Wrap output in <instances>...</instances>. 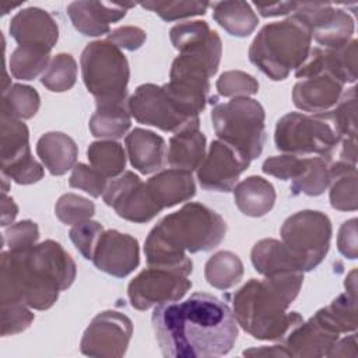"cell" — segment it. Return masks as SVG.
<instances>
[{"label": "cell", "instance_id": "6da1fadb", "mask_svg": "<svg viewBox=\"0 0 358 358\" xmlns=\"http://www.w3.org/2000/svg\"><path fill=\"white\" fill-rule=\"evenodd\" d=\"M151 322L164 357H221L232 350L238 337L232 309L206 292L193 294L183 302L155 306Z\"/></svg>", "mask_w": 358, "mask_h": 358}, {"label": "cell", "instance_id": "7a4b0ae2", "mask_svg": "<svg viewBox=\"0 0 358 358\" xmlns=\"http://www.w3.org/2000/svg\"><path fill=\"white\" fill-rule=\"evenodd\" d=\"M77 267L63 246L52 239L1 253L0 302H21L36 310L55 305L71 287Z\"/></svg>", "mask_w": 358, "mask_h": 358}, {"label": "cell", "instance_id": "3957f363", "mask_svg": "<svg viewBox=\"0 0 358 358\" xmlns=\"http://www.w3.org/2000/svg\"><path fill=\"white\" fill-rule=\"evenodd\" d=\"M225 232L227 224L218 213L201 203H187L150 231L144 245L147 263L189 277L193 263L186 252L213 250L224 241Z\"/></svg>", "mask_w": 358, "mask_h": 358}, {"label": "cell", "instance_id": "277c9868", "mask_svg": "<svg viewBox=\"0 0 358 358\" xmlns=\"http://www.w3.org/2000/svg\"><path fill=\"white\" fill-rule=\"evenodd\" d=\"M303 273H282L249 280L232 295L236 323L257 340L281 341L303 322L298 312H287L298 296Z\"/></svg>", "mask_w": 358, "mask_h": 358}, {"label": "cell", "instance_id": "5b68a950", "mask_svg": "<svg viewBox=\"0 0 358 358\" xmlns=\"http://www.w3.org/2000/svg\"><path fill=\"white\" fill-rule=\"evenodd\" d=\"M312 32L292 14L284 21L264 25L249 48V60L268 78L280 81L299 69L310 52Z\"/></svg>", "mask_w": 358, "mask_h": 358}, {"label": "cell", "instance_id": "8992f818", "mask_svg": "<svg viewBox=\"0 0 358 358\" xmlns=\"http://www.w3.org/2000/svg\"><path fill=\"white\" fill-rule=\"evenodd\" d=\"M81 76L96 105L124 103L130 69L126 56L112 42L94 41L81 53Z\"/></svg>", "mask_w": 358, "mask_h": 358}, {"label": "cell", "instance_id": "52a82bcc", "mask_svg": "<svg viewBox=\"0 0 358 358\" xmlns=\"http://www.w3.org/2000/svg\"><path fill=\"white\" fill-rule=\"evenodd\" d=\"M264 119L263 106L249 96L218 103L211 112V122L218 140L236 148L250 161L263 151L266 143Z\"/></svg>", "mask_w": 358, "mask_h": 358}, {"label": "cell", "instance_id": "ba28073f", "mask_svg": "<svg viewBox=\"0 0 358 358\" xmlns=\"http://www.w3.org/2000/svg\"><path fill=\"white\" fill-rule=\"evenodd\" d=\"M275 147L292 155H317L330 161L341 140L333 126L320 115L291 112L275 124Z\"/></svg>", "mask_w": 358, "mask_h": 358}, {"label": "cell", "instance_id": "9c48e42d", "mask_svg": "<svg viewBox=\"0 0 358 358\" xmlns=\"http://www.w3.org/2000/svg\"><path fill=\"white\" fill-rule=\"evenodd\" d=\"M331 232L330 218L316 210L292 214L284 221L280 231L282 243L296 259L302 271H310L324 260Z\"/></svg>", "mask_w": 358, "mask_h": 358}, {"label": "cell", "instance_id": "30bf717a", "mask_svg": "<svg viewBox=\"0 0 358 358\" xmlns=\"http://www.w3.org/2000/svg\"><path fill=\"white\" fill-rule=\"evenodd\" d=\"M127 108L138 123L154 126L162 131L176 133L192 123L200 122L199 117L186 116L164 85H138L129 98Z\"/></svg>", "mask_w": 358, "mask_h": 358}, {"label": "cell", "instance_id": "8fae6325", "mask_svg": "<svg viewBox=\"0 0 358 358\" xmlns=\"http://www.w3.org/2000/svg\"><path fill=\"white\" fill-rule=\"evenodd\" d=\"M192 288L187 275L164 267L150 266L138 273L127 287L130 305L137 310L180 301Z\"/></svg>", "mask_w": 358, "mask_h": 358}, {"label": "cell", "instance_id": "7c38bea8", "mask_svg": "<svg viewBox=\"0 0 358 358\" xmlns=\"http://www.w3.org/2000/svg\"><path fill=\"white\" fill-rule=\"evenodd\" d=\"M131 334L133 323L124 313L103 310L85 329L80 350L87 357L119 358L126 354Z\"/></svg>", "mask_w": 358, "mask_h": 358}, {"label": "cell", "instance_id": "4fadbf2b", "mask_svg": "<svg viewBox=\"0 0 358 358\" xmlns=\"http://www.w3.org/2000/svg\"><path fill=\"white\" fill-rule=\"evenodd\" d=\"M102 197L119 217L136 224L148 222L162 211L147 185L130 171L109 182Z\"/></svg>", "mask_w": 358, "mask_h": 358}, {"label": "cell", "instance_id": "5bb4252c", "mask_svg": "<svg viewBox=\"0 0 358 358\" xmlns=\"http://www.w3.org/2000/svg\"><path fill=\"white\" fill-rule=\"evenodd\" d=\"M292 14L308 24L312 38L326 49L344 46L354 34V18L329 3H298Z\"/></svg>", "mask_w": 358, "mask_h": 358}, {"label": "cell", "instance_id": "9a60e30c", "mask_svg": "<svg viewBox=\"0 0 358 358\" xmlns=\"http://www.w3.org/2000/svg\"><path fill=\"white\" fill-rule=\"evenodd\" d=\"M249 165L250 159L245 154L221 140H215L197 168V179L204 190L231 192Z\"/></svg>", "mask_w": 358, "mask_h": 358}, {"label": "cell", "instance_id": "2e32d148", "mask_svg": "<svg viewBox=\"0 0 358 358\" xmlns=\"http://www.w3.org/2000/svg\"><path fill=\"white\" fill-rule=\"evenodd\" d=\"M92 262L98 270L109 275L127 277L140 263L138 242L131 235L116 229L103 231L98 239Z\"/></svg>", "mask_w": 358, "mask_h": 358}, {"label": "cell", "instance_id": "e0dca14e", "mask_svg": "<svg viewBox=\"0 0 358 358\" xmlns=\"http://www.w3.org/2000/svg\"><path fill=\"white\" fill-rule=\"evenodd\" d=\"M329 73L341 83H355L357 80V41L351 39L341 48L322 49L310 48L303 64L295 70L296 78H305L317 73Z\"/></svg>", "mask_w": 358, "mask_h": 358}, {"label": "cell", "instance_id": "ac0fdd59", "mask_svg": "<svg viewBox=\"0 0 358 358\" xmlns=\"http://www.w3.org/2000/svg\"><path fill=\"white\" fill-rule=\"evenodd\" d=\"M338 336L340 333L316 312L308 322L294 327L281 341L291 357L319 358L327 357Z\"/></svg>", "mask_w": 358, "mask_h": 358}, {"label": "cell", "instance_id": "d6986e66", "mask_svg": "<svg viewBox=\"0 0 358 358\" xmlns=\"http://www.w3.org/2000/svg\"><path fill=\"white\" fill-rule=\"evenodd\" d=\"M344 83L329 73H317L301 78L292 90L294 105L313 115L330 110L343 95Z\"/></svg>", "mask_w": 358, "mask_h": 358}, {"label": "cell", "instance_id": "ffe728a7", "mask_svg": "<svg viewBox=\"0 0 358 358\" xmlns=\"http://www.w3.org/2000/svg\"><path fill=\"white\" fill-rule=\"evenodd\" d=\"M134 4L106 1H73L67 6V14L74 28L85 36H101L109 32V25L122 20L129 7Z\"/></svg>", "mask_w": 358, "mask_h": 358}, {"label": "cell", "instance_id": "44dd1931", "mask_svg": "<svg viewBox=\"0 0 358 358\" xmlns=\"http://www.w3.org/2000/svg\"><path fill=\"white\" fill-rule=\"evenodd\" d=\"M10 34L18 45H32L52 50L59 39V27L48 11L28 7L11 18Z\"/></svg>", "mask_w": 358, "mask_h": 358}, {"label": "cell", "instance_id": "7402d4cb", "mask_svg": "<svg viewBox=\"0 0 358 358\" xmlns=\"http://www.w3.org/2000/svg\"><path fill=\"white\" fill-rule=\"evenodd\" d=\"M130 164L143 175L162 168L166 157L165 140L151 130L133 129L124 138Z\"/></svg>", "mask_w": 358, "mask_h": 358}, {"label": "cell", "instance_id": "603a6c76", "mask_svg": "<svg viewBox=\"0 0 358 358\" xmlns=\"http://www.w3.org/2000/svg\"><path fill=\"white\" fill-rule=\"evenodd\" d=\"M145 185L162 210L187 201L196 194L192 172L176 168L158 172Z\"/></svg>", "mask_w": 358, "mask_h": 358}, {"label": "cell", "instance_id": "cb8c5ba5", "mask_svg": "<svg viewBox=\"0 0 358 358\" xmlns=\"http://www.w3.org/2000/svg\"><path fill=\"white\" fill-rule=\"evenodd\" d=\"M199 126L200 122L192 123L171 137L166 159L172 168L192 172L203 162L206 157V136Z\"/></svg>", "mask_w": 358, "mask_h": 358}, {"label": "cell", "instance_id": "d4e9b609", "mask_svg": "<svg viewBox=\"0 0 358 358\" xmlns=\"http://www.w3.org/2000/svg\"><path fill=\"white\" fill-rule=\"evenodd\" d=\"M36 154L52 175L60 176L74 168L78 147L70 136L62 131H49L39 137Z\"/></svg>", "mask_w": 358, "mask_h": 358}, {"label": "cell", "instance_id": "484cf974", "mask_svg": "<svg viewBox=\"0 0 358 358\" xmlns=\"http://www.w3.org/2000/svg\"><path fill=\"white\" fill-rule=\"evenodd\" d=\"M234 200L242 214L248 217H262L273 208L275 190L268 180L253 175L234 187Z\"/></svg>", "mask_w": 358, "mask_h": 358}, {"label": "cell", "instance_id": "4316f807", "mask_svg": "<svg viewBox=\"0 0 358 358\" xmlns=\"http://www.w3.org/2000/svg\"><path fill=\"white\" fill-rule=\"evenodd\" d=\"M250 259L255 270L264 277L302 271L289 249L277 239L259 241L252 249Z\"/></svg>", "mask_w": 358, "mask_h": 358}, {"label": "cell", "instance_id": "83f0119b", "mask_svg": "<svg viewBox=\"0 0 358 358\" xmlns=\"http://www.w3.org/2000/svg\"><path fill=\"white\" fill-rule=\"evenodd\" d=\"M210 6L214 21L232 36H249L259 24L257 15L246 1H218Z\"/></svg>", "mask_w": 358, "mask_h": 358}, {"label": "cell", "instance_id": "f1b7e54d", "mask_svg": "<svg viewBox=\"0 0 358 358\" xmlns=\"http://www.w3.org/2000/svg\"><path fill=\"white\" fill-rule=\"evenodd\" d=\"M330 204L338 211H355L357 199V168L355 164L338 159L330 165Z\"/></svg>", "mask_w": 358, "mask_h": 358}, {"label": "cell", "instance_id": "f546056e", "mask_svg": "<svg viewBox=\"0 0 358 358\" xmlns=\"http://www.w3.org/2000/svg\"><path fill=\"white\" fill-rule=\"evenodd\" d=\"M130 116L127 102L96 105V110L90 119L91 134L103 140L122 138L130 129Z\"/></svg>", "mask_w": 358, "mask_h": 358}, {"label": "cell", "instance_id": "4dcf8cb0", "mask_svg": "<svg viewBox=\"0 0 358 358\" xmlns=\"http://www.w3.org/2000/svg\"><path fill=\"white\" fill-rule=\"evenodd\" d=\"M207 282L217 289H229L243 277V263L238 255L221 250L213 255L204 267Z\"/></svg>", "mask_w": 358, "mask_h": 358}, {"label": "cell", "instance_id": "1f68e13d", "mask_svg": "<svg viewBox=\"0 0 358 358\" xmlns=\"http://www.w3.org/2000/svg\"><path fill=\"white\" fill-rule=\"evenodd\" d=\"M29 150V131L27 124L13 117L11 115L1 112L0 115V155L1 165H6L25 154Z\"/></svg>", "mask_w": 358, "mask_h": 358}, {"label": "cell", "instance_id": "d6a6232c", "mask_svg": "<svg viewBox=\"0 0 358 358\" xmlns=\"http://www.w3.org/2000/svg\"><path fill=\"white\" fill-rule=\"evenodd\" d=\"M49 63V49L32 45H18L10 57V71L14 78L29 81L45 71Z\"/></svg>", "mask_w": 358, "mask_h": 358}, {"label": "cell", "instance_id": "836d02e7", "mask_svg": "<svg viewBox=\"0 0 358 358\" xmlns=\"http://www.w3.org/2000/svg\"><path fill=\"white\" fill-rule=\"evenodd\" d=\"M87 155L92 168L106 178H116L123 173L126 166V154L115 140H99L90 144Z\"/></svg>", "mask_w": 358, "mask_h": 358}, {"label": "cell", "instance_id": "e575fe53", "mask_svg": "<svg viewBox=\"0 0 358 358\" xmlns=\"http://www.w3.org/2000/svg\"><path fill=\"white\" fill-rule=\"evenodd\" d=\"M330 185V165L329 161L320 157L305 159L303 171L291 183V193L294 196H320Z\"/></svg>", "mask_w": 358, "mask_h": 358}, {"label": "cell", "instance_id": "d590c367", "mask_svg": "<svg viewBox=\"0 0 358 358\" xmlns=\"http://www.w3.org/2000/svg\"><path fill=\"white\" fill-rule=\"evenodd\" d=\"M357 88H350L341 95L334 108L317 113L324 117L334 129L340 140H352L357 137Z\"/></svg>", "mask_w": 358, "mask_h": 358}, {"label": "cell", "instance_id": "8d00e7d4", "mask_svg": "<svg viewBox=\"0 0 358 358\" xmlns=\"http://www.w3.org/2000/svg\"><path fill=\"white\" fill-rule=\"evenodd\" d=\"M320 316L337 331L351 333L357 330V292L340 294L330 305L317 310Z\"/></svg>", "mask_w": 358, "mask_h": 358}, {"label": "cell", "instance_id": "74e56055", "mask_svg": "<svg viewBox=\"0 0 358 358\" xmlns=\"http://www.w3.org/2000/svg\"><path fill=\"white\" fill-rule=\"evenodd\" d=\"M41 106V98L35 88L24 84L10 85L3 91L1 112L11 115L15 119L25 120L36 115Z\"/></svg>", "mask_w": 358, "mask_h": 358}, {"label": "cell", "instance_id": "f35d334b", "mask_svg": "<svg viewBox=\"0 0 358 358\" xmlns=\"http://www.w3.org/2000/svg\"><path fill=\"white\" fill-rule=\"evenodd\" d=\"M77 78V63L69 53L56 55L41 77V83L52 92H64L73 88Z\"/></svg>", "mask_w": 358, "mask_h": 358}, {"label": "cell", "instance_id": "ab89813d", "mask_svg": "<svg viewBox=\"0 0 358 358\" xmlns=\"http://www.w3.org/2000/svg\"><path fill=\"white\" fill-rule=\"evenodd\" d=\"M94 203L76 193L63 194L55 206L56 217L66 225H76L87 221L94 215Z\"/></svg>", "mask_w": 358, "mask_h": 358}, {"label": "cell", "instance_id": "60d3db41", "mask_svg": "<svg viewBox=\"0 0 358 358\" xmlns=\"http://www.w3.org/2000/svg\"><path fill=\"white\" fill-rule=\"evenodd\" d=\"M210 3L206 1H145L141 7L154 11L164 21H176L194 15H203Z\"/></svg>", "mask_w": 358, "mask_h": 358}, {"label": "cell", "instance_id": "b9f144b4", "mask_svg": "<svg viewBox=\"0 0 358 358\" xmlns=\"http://www.w3.org/2000/svg\"><path fill=\"white\" fill-rule=\"evenodd\" d=\"M217 91L221 96H249L259 91L257 80L241 70H229L220 76L215 83Z\"/></svg>", "mask_w": 358, "mask_h": 358}, {"label": "cell", "instance_id": "7bdbcfd3", "mask_svg": "<svg viewBox=\"0 0 358 358\" xmlns=\"http://www.w3.org/2000/svg\"><path fill=\"white\" fill-rule=\"evenodd\" d=\"M1 173L18 185H31L41 180L45 175L43 166L28 152L6 165H1Z\"/></svg>", "mask_w": 358, "mask_h": 358}, {"label": "cell", "instance_id": "ee69618b", "mask_svg": "<svg viewBox=\"0 0 358 358\" xmlns=\"http://www.w3.org/2000/svg\"><path fill=\"white\" fill-rule=\"evenodd\" d=\"M35 316L21 302H1V336H14L27 330Z\"/></svg>", "mask_w": 358, "mask_h": 358}, {"label": "cell", "instance_id": "f6af8a7d", "mask_svg": "<svg viewBox=\"0 0 358 358\" xmlns=\"http://www.w3.org/2000/svg\"><path fill=\"white\" fill-rule=\"evenodd\" d=\"M69 185L70 187L84 190L92 197H99L108 186V178L90 165L77 164L73 168Z\"/></svg>", "mask_w": 358, "mask_h": 358}, {"label": "cell", "instance_id": "bcb514c9", "mask_svg": "<svg viewBox=\"0 0 358 358\" xmlns=\"http://www.w3.org/2000/svg\"><path fill=\"white\" fill-rule=\"evenodd\" d=\"M102 232H103V228L99 222L87 220L73 225L69 235L71 242L77 248V250L83 255V257L92 260L98 239Z\"/></svg>", "mask_w": 358, "mask_h": 358}, {"label": "cell", "instance_id": "7dc6e473", "mask_svg": "<svg viewBox=\"0 0 358 358\" xmlns=\"http://www.w3.org/2000/svg\"><path fill=\"white\" fill-rule=\"evenodd\" d=\"M305 159L306 158H301L292 154L270 157L263 162L262 171L281 180H288V179L294 180L303 171Z\"/></svg>", "mask_w": 358, "mask_h": 358}, {"label": "cell", "instance_id": "c3c4849f", "mask_svg": "<svg viewBox=\"0 0 358 358\" xmlns=\"http://www.w3.org/2000/svg\"><path fill=\"white\" fill-rule=\"evenodd\" d=\"M39 239V228L31 220H24L10 225L4 232V242L8 249H24L35 245Z\"/></svg>", "mask_w": 358, "mask_h": 358}, {"label": "cell", "instance_id": "681fc988", "mask_svg": "<svg viewBox=\"0 0 358 358\" xmlns=\"http://www.w3.org/2000/svg\"><path fill=\"white\" fill-rule=\"evenodd\" d=\"M210 31L211 29L206 21H189L172 27L169 36L173 48L180 52L183 48L206 36Z\"/></svg>", "mask_w": 358, "mask_h": 358}, {"label": "cell", "instance_id": "f907efd6", "mask_svg": "<svg viewBox=\"0 0 358 358\" xmlns=\"http://www.w3.org/2000/svg\"><path fill=\"white\" fill-rule=\"evenodd\" d=\"M145 39H147L145 31L131 25L116 28L108 35L109 42L116 45L119 49H126L130 52L140 49L145 42Z\"/></svg>", "mask_w": 358, "mask_h": 358}, {"label": "cell", "instance_id": "816d5d0a", "mask_svg": "<svg viewBox=\"0 0 358 358\" xmlns=\"http://www.w3.org/2000/svg\"><path fill=\"white\" fill-rule=\"evenodd\" d=\"M337 248L338 252L350 259L354 260L358 256V243H357V218H351L345 221L338 231L337 236Z\"/></svg>", "mask_w": 358, "mask_h": 358}, {"label": "cell", "instance_id": "f5cc1de1", "mask_svg": "<svg viewBox=\"0 0 358 358\" xmlns=\"http://www.w3.org/2000/svg\"><path fill=\"white\" fill-rule=\"evenodd\" d=\"M298 1H277V3H255V7L262 17H277L294 13Z\"/></svg>", "mask_w": 358, "mask_h": 358}, {"label": "cell", "instance_id": "db71d44e", "mask_svg": "<svg viewBox=\"0 0 358 358\" xmlns=\"http://www.w3.org/2000/svg\"><path fill=\"white\" fill-rule=\"evenodd\" d=\"M327 357H352V358H357L358 357L357 334L352 331L351 336H348L343 340H337L334 343V345L330 348V351L327 352Z\"/></svg>", "mask_w": 358, "mask_h": 358}, {"label": "cell", "instance_id": "11a10c76", "mask_svg": "<svg viewBox=\"0 0 358 358\" xmlns=\"http://www.w3.org/2000/svg\"><path fill=\"white\" fill-rule=\"evenodd\" d=\"M243 355H248V357H291L284 345L249 348V350L243 351Z\"/></svg>", "mask_w": 358, "mask_h": 358}, {"label": "cell", "instance_id": "9f6ffc18", "mask_svg": "<svg viewBox=\"0 0 358 358\" xmlns=\"http://www.w3.org/2000/svg\"><path fill=\"white\" fill-rule=\"evenodd\" d=\"M18 214V207L11 197L6 193L1 194V227H7L11 224Z\"/></svg>", "mask_w": 358, "mask_h": 358}]
</instances>
